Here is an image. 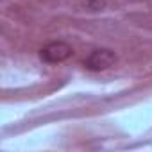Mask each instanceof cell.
<instances>
[{"label":"cell","instance_id":"6da1fadb","mask_svg":"<svg viewBox=\"0 0 152 152\" xmlns=\"http://www.w3.org/2000/svg\"><path fill=\"white\" fill-rule=\"evenodd\" d=\"M72 54H73V48L66 41H50L39 50V59L47 64H57L70 59Z\"/></svg>","mask_w":152,"mask_h":152},{"label":"cell","instance_id":"7a4b0ae2","mask_svg":"<svg viewBox=\"0 0 152 152\" xmlns=\"http://www.w3.org/2000/svg\"><path fill=\"white\" fill-rule=\"evenodd\" d=\"M116 63V54L111 48H95L84 59V68L90 72H102Z\"/></svg>","mask_w":152,"mask_h":152}]
</instances>
